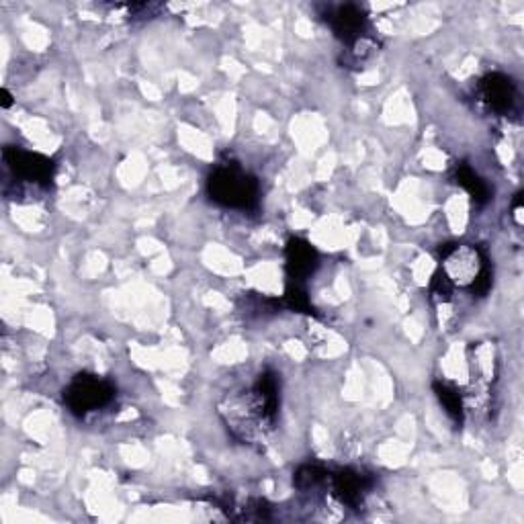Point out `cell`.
Segmentation results:
<instances>
[{
	"instance_id": "1",
	"label": "cell",
	"mask_w": 524,
	"mask_h": 524,
	"mask_svg": "<svg viewBox=\"0 0 524 524\" xmlns=\"http://www.w3.org/2000/svg\"><path fill=\"white\" fill-rule=\"evenodd\" d=\"M441 273L453 289L469 287L477 297L492 289V267L486 252L473 244H445L441 248Z\"/></svg>"
},
{
	"instance_id": "2",
	"label": "cell",
	"mask_w": 524,
	"mask_h": 524,
	"mask_svg": "<svg viewBox=\"0 0 524 524\" xmlns=\"http://www.w3.org/2000/svg\"><path fill=\"white\" fill-rule=\"evenodd\" d=\"M209 197L230 209H252L258 203V181L238 164H220L207 181Z\"/></svg>"
},
{
	"instance_id": "3",
	"label": "cell",
	"mask_w": 524,
	"mask_h": 524,
	"mask_svg": "<svg viewBox=\"0 0 524 524\" xmlns=\"http://www.w3.org/2000/svg\"><path fill=\"white\" fill-rule=\"evenodd\" d=\"M115 400V387L97 375H76L64 389V404L76 416H86L109 406Z\"/></svg>"
},
{
	"instance_id": "4",
	"label": "cell",
	"mask_w": 524,
	"mask_h": 524,
	"mask_svg": "<svg viewBox=\"0 0 524 524\" xmlns=\"http://www.w3.org/2000/svg\"><path fill=\"white\" fill-rule=\"evenodd\" d=\"M3 160L13 170L15 177L25 183L50 187L54 181L56 162L50 156H43L39 152H27L19 146H5Z\"/></svg>"
},
{
	"instance_id": "5",
	"label": "cell",
	"mask_w": 524,
	"mask_h": 524,
	"mask_svg": "<svg viewBox=\"0 0 524 524\" xmlns=\"http://www.w3.org/2000/svg\"><path fill=\"white\" fill-rule=\"evenodd\" d=\"M332 482V494L348 508H359L365 502V496L371 492L375 479L373 475L353 469V467H344L338 469L330 475Z\"/></svg>"
},
{
	"instance_id": "6",
	"label": "cell",
	"mask_w": 524,
	"mask_h": 524,
	"mask_svg": "<svg viewBox=\"0 0 524 524\" xmlns=\"http://www.w3.org/2000/svg\"><path fill=\"white\" fill-rule=\"evenodd\" d=\"M326 21L344 46H351V48L357 46L369 29L367 13L359 5H340L328 11Z\"/></svg>"
},
{
	"instance_id": "7",
	"label": "cell",
	"mask_w": 524,
	"mask_h": 524,
	"mask_svg": "<svg viewBox=\"0 0 524 524\" xmlns=\"http://www.w3.org/2000/svg\"><path fill=\"white\" fill-rule=\"evenodd\" d=\"M320 267L318 250L303 238H291L285 248V269L289 283L303 285Z\"/></svg>"
},
{
	"instance_id": "8",
	"label": "cell",
	"mask_w": 524,
	"mask_h": 524,
	"mask_svg": "<svg viewBox=\"0 0 524 524\" xmlns=\"http://www.w3.org/2000/svg\"><path fill=\"white\" fill-rule=\"evenodd\" d=\"M479 97L490 111L506 115L512 111L518 97L516 82L502 72H490L479 80Z\"/></svg>"
},
{
	"instance_id": "9",
	"label": "cell",
	"mask_w": 524,
	"mask_h": 524,
	"mask_svg": "<svg viewBox=\"0 0 524 524\" xmlns=\"http://www.w3.org/2000/svg\"><path fill=\"white\" fill-rule=\"evenodd\" d=\"M254 393H256V402L260 408L262 418H267L269 422H275L277 412H279V404H281V396H279V375L273 371H265L256 385H254Z\"/></svg>"
},
{
	"instance_id": "10",
	"label": "cell",
	"mask_w": 524,
	"mask_h": 524,
	"mask_svg": "<svg viewBox=\"0 0 524 524\" xmlns=\"http://www.w3.org/2000/svg\"><path fill=\"white\" fill-rule=\"evenodd\" d=\"M455 181L459 187H463L469 193L475 205H486L490 201L492 193H490L488 183L479 177V174L467 162H461L455 166Z\"/></svg>"
},
{
	"instance_id": "11",
	"label": "cell",
	"mask_w": 524,
	"mask_h": 524,
	"mask_svg": "<svg viewBox=\"0 0 524 524\" xmlns=\"http://www.w3.org/2000/svg\"><path fill=\"white\" fill-rule=\"evenodd\" d=\"M434 393H436V398H439V402L445 406L447 414L455 420V424H463V418H465V412H463V400H461V393L445 383V381H434Z\"/></svg>"
},
{
	"instance_id": "12",
	"label": "cell",
	"mask_w": 524,
	"mask_h": 524,
	"mask_svg": "<svg viewBox=\"0 0 524 524\" xmlns=\"http://www.w3.org/2000/svg\"><path fill=\"white\" fill-rule=\"evenodd\" d=\"M328 479V471L322 465L316 463H308V465H301L295 475H293V484L297 490L301 492H308L318 488L320 484H324Z\"/></svg>"
},
{
	"instance_id": "13",
	"label": "cell",
	"mask_w": 524,
	"mask_h": 524,
	"mask_svg": "<svg viewBox=\"0 0 524 524\" xmlns=\"http://www.w3.org/2000/svg\"><path fill=\"white\" fill-rule=\"evenodd\" d=\"M285 303H287V308H291L297 314H314V305L308 297V291H305L303 285H299V283L287 285Z\"/></svg>"
},
{
	"instance_id": "14",
	"label": "cell",
	"mask_w": 524,
	"mask_h": 524,
	"mask_svg": "<svg viewBox=\"0 0 524 524\" xmlns=\"http://www.w3.org/2000/svg\"><path fill=\"white\" fill-rule=\"evenodd\" d=\"M0 97H3V103H0V107H3V109H11L13 107V95H11L9 89L0 91Z\"/></svg>"
}]
</instances>
